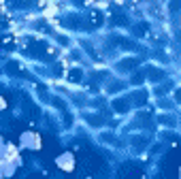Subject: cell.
Returning a JSON list of instances; mask_svg holds the SVG:
<instances>
[{"label":"cell","instance_id":"obj_6","mask_svg":"<svg viewBox=\"0 0 181 179\" xmlns=\"http://www.w3.org/2000/svg\"><path fill=\"white\" fill-rule=\"evenodd\" d=\"M102 141H109V143H117V139L113 134H102Z\"/></svg>","mask_w":181,"mask_h":179},{"label":"cell","instance_id":"obj_3","mask_svg":"<svg viewBox=\"0 0 181 179\" xmlns=\"http://www.w3.org/2000/svg\"><path fill=\"white\" fill-rule=\"evenodd\" d=\"M132 143H134V149H136V151H141V149H145L147 139H143V136H134V139H132Z\"/></svg>","mask_w":181,"mask_h":179},{"label":"cell","instance_id":"obj_8","mask_svg":"<svg viewBox=\"0 0 181 179\" xmlns=\"http://www.w3.org/2000/svg\"><path fill=\"white\" fill-rule=\"evenodd\" d=\"M141 81H143V75H141V73H136V77L132 79V83H141Z\"/></svg>","mask_w":181,"mask_h":179},{"label":"cell","instance_id":"obj_7","mask_svg":"<svg viewBox=\"0 0 181 179\" xmlns=\"http://www.w3.org/2000/svg\"><path fill=\"white\" fill-rule=\"evenodd\" d=\"M162 124H169V126H173V124H175V120H173V117H166V115H164V117H162Z\"/></svg>","mask_w":181,"mask_h":179},{"label":"cell","instance_id":"obj_2","mask_svg":"<svg viewBox=\"0 0 181 179\" xmlns=\"http://www.w3.org/2000/svg\"><path fill=\"white\" fill-rule=\"evenodd\" d=\"M113 109H115V111H119V113L128 111V100H126V98H122V100H115V102H113Z\"/></svg>","mask_w":181,"mask_h":179},{"label":"cell","instance_id":"obj_9","mask_svg":"<svg viewBox=\"0 0 181 179\" xmlns=\"http://www.w3.org/2000/svg\"><path fill=\"white\" fill-rule=\"evenodd\" d=\"M177 100L181 102V90H179V92H177Z\"/></svg>","mask_w":181,"mask_h":179},{"label":"cell","instance_id":"obj_4","mask_svg":"<svg viewBox=\"0 0 181 179\" xmlns=\"http://www.w3.org/2000/svg\"><path fill=\"white\" fill-rule=\"evenodd\" d=\"M119 66H122V68H130V66H136V60H130V62H122Z\"/></svg>","mask_w":181,"mask_h":179},{"label":"cell","instance_id":"obj_1","mask_svg":"<svg viewBox=\"0 0 181 179\" xmlns=\"http://www.w3.org/2000/svg\"><path fill=\"white\" fill-rule=\"evenodd\" d=\"M145 75H147V79H151V81H160L162 77H164V70H160V68H153V66H149V68L145 70Z\"/></svg>","mask_w":181,"mask_h":179},{"label":"cell","instance_id":"obj_5","mask_svg":"<svg viewBox=\"0 0 181 179\" xmlns=\"http://www.w3.org/2000/svg\"><path fill=\"white\" fill-rule=\"evenodd\" d=\"M70 79H73V81H79V79H81V70H73V73H70Z\"/></svg>","mask_w":181,"mask_h":179}]
</instances>
